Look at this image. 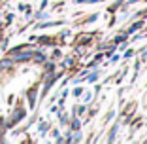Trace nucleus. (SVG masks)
I'll list each match as a JSON object with an SVG mask.
<instances>
[{
	"instance_id": "1",
	"label": "nucleus",
	"mask_w": 147,
	"mask_h": 144,
	"mask_svg": "<svg viewBox=\"0 0 147 144\" xmlns=\"http://www.w3.org/2000/svg\"><path fill=\"white\" fill-rule=\"evenodd\" d=\"M30 57H32V53H19V55H15V61H26Z\"/></svg>"
}]
</instances>
